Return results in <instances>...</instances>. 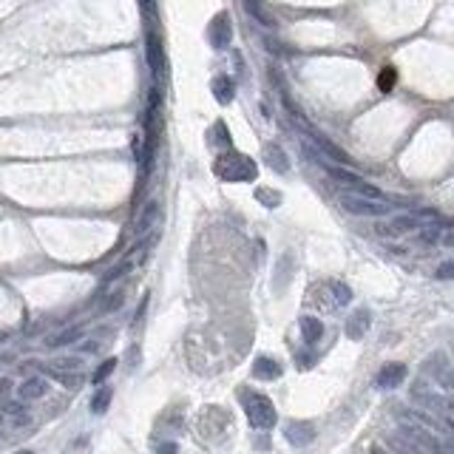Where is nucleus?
Listing matches in <instances>:
<instances>
[{"label":"nucleus","instance_id":"obj_2","mask_svg":"<svg viewBox=\"0 0 454 454\" xmlns=\"http://www.w3.org/2000/svg\"><path fill=\"white\" fill-rule=\"evenodd\" d=\"M213 174H216L219 179H225V182H253L258 168H256V162L250 156L238 154V151H227L213 162Z\"/></svg>","mask_w":454,"mask_h":454},{"label":"nucleus","instance_id":"obj_30","mask_svg":"<svg viewBox=\"0 0 454 454\" xmlns=\"http://www.w3.org/2000/svg\"><path fill=\"white\" fill-rule=\"evenodd\" d=\"M123 298H125V293H123V290L111 293V296L105 298V304H103V313H114V309H119V307H123Z\"/></svg>","mask_w":454,"mask_h":454},{"label":"nucleus","instance_id":"obj_19","mask_svg":"<svg viewBox=\"0 0 454 454\" xmlns=\"http://www.w3.org/2000/svg\"><path fill=\"white\" fill-rule=\"evenodd\" d=\"M386 446H389V451L392 454H423L420 448H415L409 440H406L403 435H398V429H395V432L386 437Z\"/></svg>","mask_w":454,"mask_h":454},{"label":"nucleus","instance_id":"obj_35","mask_svg":"<svg viewBox=\"0 0 454 454\" xmlns=\"http://www.w3.org/2000/svg\"><path fill=\"white\" fill-rule=\"evenodd\" d=\"M23 454H29V451H23Z\"/></svg>","mask_w":454,"mask_h":454},{"label":"nucleus","instance_id":"obj_16","mask_svg":"<svg viewBox=\"0 0 454 454\" xmlns=\"http://www.w3.org/2000/svg\"><path fill=\"white\" fill-rule=\"evenodd\" d=\"M265 159H267V165H270L276 174H287V171H290V159H287V154L276 145V142H267V145H265Z\"/></svg>","mask_w":454,"mask_h":454},{"label":"nucleus","instance_id":"obj_25","mask_svg":"<svg viewBox=\"0 0 454 454\" xmlns=\"http://www.w3.org/2000/svg\"><path fill=\"white\" fill-rule=\"evenodd\" d=\"M284 273L293 276V253H284L278 258V270H276V290H281L284 287Z\"/></svg>","mask_w":454,"mask_h":454},{"label":"nucleus","instance_id":"obj_23","mask_svg":"<svg viewBox=\"0 0 454 454\" xmlns=\"http://www.w3.org/2000/svg\"><path fill=\"white\" fill-rule=\"evenodd\" d=\"M245 9H247V12H250V14H253V17L261 23V26H267V29H273V26H276V20H273V17H270L265 9L258 6V0H245Z\"/></svg>","mask_w":454,"mask_h":454},{"label":"nucleus","instance_id":"obj_12","mask_svg":"<svg viewBox=\"0 0 454 454\" xmlns=\"http://www.w3.org/2000/svg\"><path fill=\"white\" fill-rule=\"evenodd\" d=\"M403 378H406V367L403 364H386L384 369L378 372L375 386L378 389H398L403 384Z\"/></svg>","mask_w":454,"mask_h":454},{"label":"nucleus","instance_id":"obj_22","mask_svg":"<svg viewBox=\"0 0 454 454\" xmlns=\"http://www.w3.org/2000/svg\"><path fill=\"white\" fill-rule=\"evenodd\" d=\"M80 338H83V327H68V329L60 332V336L49 338V347H65V344H74Z\"/></svg>","mask_w":454,"mask_h":454},{"label":"nucleus","instance_id":"obj_21","mask_svg":"<svg viewBox=\"0 0 454 454\" xmlns=\"http://www.w3.org/2000/svg\"><path fill=\"white\" fill-rule=\"evenodd\" d=\"M440 238H443V225H426V227H420L417 230V242L420 245H437L440 242Z\"/></svg>","mask_w":454,"mask_h":454},{"label":"nucleus","instance_id":"obj_32","mask_svg":"<svg viewBox=\"0 0 454 454\" xmlns=\"http://www.w3.org/2000/svg\"><path fill=\"white\" fill-rule=\"evenodd\" d=\"M179 448H176V443H159L156 446V454H176Z\"/></svg>","mask_w":454,"mask_h":454},{"label":"nucleus","instance_id":"obj_15","mask_svg":"<svg viewBox=\"0 0 454 454\" xmlns=\"http://www.w3.org/2000/svg\"><path fill=\"white\" fill-rule=\"evenodd\" d=\"M156 219H159V202H148L145 207H142L139 216H136V225H134L136 236H145L156 225Z\"/></svg>","mask_w":454,"mask_h":454},{"label":"nucleus","instance_id":"obj_24","mask_svg":"<svg viewBox=\"0 0 454 454\" xmlns=\"http://www.w3.org/2000/svg\"><path fill=\"white\" fill-rule=\"evenodd\" d=\"M329 293H332V298H336V304H341V307H347L352 301V290L344 281H329Z\"/></svg>","mask_w":454,"mask_h":454},{"label":"nucleus","instance_id":"obj_11","mask_svg":"<svg viewBox=\"0 0 454 454\" xmlns=\"http://www.w3.org/2000/svg\"><path fill=\"white\" fill-rule=\"evenodd\" d=\"M369 324H372V313H369V309H355V313L347 318V338L361 341L367 332H369Z\"/></svg>","mask_w":454,"mask_h":454},{"label":"nucleus","instance_id":"obj_1","mask_svg":"<svg viewBox=\"0 0 454 454\" xmlns=\"http://www.w3.org/2000/svg\"><path fill=\"white\" fill-rule=\"evenodd\" d=\"M412 400L420 406L423 412L437 417L440 423H446L454 432V400L448 395H440L435 389H429V384L420 378V380H415V384H412Z\"/></svg>","mask_w":454,"mask_h":454},{"label":"nucleus","instance_id":"obj_7","mask_svg":"<svg viewBox=\"0 0 454 454\" xmlns=\"http://www.w3.org/2000/svg\"><path fill=\"white\" fill-rule=\"evenodd\" d=\"M207 40H210V45H213L216 52H225L227 45H230V40H233V26H230V14H227V12H219L216 17L210 20Z\"/></svg>","mask_w":454,"mask_h":454},{"label":"nucleus","instance_id":"obj_20","mask_svg":"<svg viewBox=\"0 0 454 454\" xmlns=\"http://www.w3.org/2000/svg\"><path fill=\"white\" fill-rule=\"evenodd\" d=\"M111 398H114V392H111L108 386H100L97 395L91 398V412H94V415H105L108 406H111Z\"/></svg>","mask_w":454,"mask_h":454},{"label":"nucleus","instance_id":"obj_9","mask_svg":"<svg viewBox=\"0 0 454 454\" xmlns=\"http://www.w3.org/2000/svg\"><path fill=\"white\" fill-rule=\"evenodd\" d=\"M284 437H287V443H290V446L304 448V446H309V443L316 440V429L309 426V423L296 420V423H287V429H284Z\"/></svg>","mask_w":454,"mask_h":454},{"label":"nucleus","instance_id":"obj_34","mask_svg":"<svg viewBox=\"0 0 454 454\" xmlns=\"http://www.w3.org/2000/svg\"><path fill=\"white\" fill-rule=\"evenodd\" d=\"M83 352H97V344H94V341H88V344H83Z\"/></svg>","mask_w":454,"mask_h":454},{"label":"nucleus","instance_id":"obj_17","mask_svg":"<svg viewBox=\"0 0 454 454\" xmlns=\"http://www.w3.org/2000/svg\"><path fill=\"white\" fill-rule=\"evenodd\" d=\"M210 88H213V97H216L222 105H227V103H233V97H236V83L227 77V74H222V77H216L210 83Z\"/></svg>","mask_w":454,"mask_h":454},{"label":"nucleus","instance_id":"obj_18","mask_svg":"<svg viewBox=\"0 0 454 454\" xmlns=\"http://www.w3.org/2000/svg\"><path fill=\"white\" fill-rule=\"evenodd\" d=\"M301 336H304L307 344L321 341V336H324V324H321L316 316H304V318H301Z\"/></svg>","mask_w":454,"mask_h":454},{"label":"nucleus","instance_id":"obj_6","mask_svg":"<svg viewBox=\"0 0 454 454\" xmlns=\"http://www.w3.org/2000/svg\"><path fill=\"white\" fill-rule=\"evenodd\" d=\"M341 207L352 216H367V219H380L389 216L392 205L389 202H378V199H367V196H355V194H344L341 196Z\"/></svg>","mask_w":454,"mask_h":454},{"label":"nucleus","instance_id":"obj_29","mask_svg":"<svg viewBox=\"0 0 454 454\" xmlns=\"http://www.w3.org/2000/svg\"><path fill=\"white\" fill-rule=\"evenodd\" d=\"M395 80H398L395 68H384V71H380V77H378V88H380V91H392Z\"/></svg>","mask_w":454,"mask_h":454},{"label":"nucleus","instance_id":"obj_14","mask_svg":"<svg viewBox=\"0 0 454 454\" xmlns=\"http://www.w3.org/2000/svg\"><path fill=\"white\" fill-rule=\"evenodd\" d=\"M45 392H49V384H45V378H29V380H23V384L17 386V398H20V400H37V398H43Z\"/></svg>","mask_w":454,"mask_h":454},{"label":"nucleus","instance_id":"obj_10","mask_svg":"<svg viewBox=\"0 0 454 454\" xmlns=\"http://www.w3.org/2000/svg\"><path fill=\"white\" fill-rule=\"evenodd\" d=\"M145 52H148V65L154 71V77L162 80L165 77V52H162V43L154 32H148V40H145Z\"/></svg>","mask_w":454,"mask_h":454},{"label":"nucleus","instance_id":"obj_26","mask_svg":"<svg viewBox=\"0 0 454 454\" xmlns=\"http://www.w3.org/2000/svg\"><path fill=\"white\" fill-rule=\"evenodd\" d=\"M256 199L261 205H267V207H278L281 205V194H278V190H273V187H256Z\"/></svg>","mask_w":454,"mask_h":454},{"label":"nucleus","instance_id":"obj_31","mask_svg":"<svg viewBox=\"0 0 454 454\" xmlns=\"http://www.w3.org/2000/svg\"><path fill=\"white\" fill-rule=\"evenodd\" d=\"M435 276H437L440 281H451V278H454V261H443Z\"/></svg>","mask_w":454,"mask_h":454},{"label":"nucleus","instance_id":"obj_33","mask_svg":"<svg viewBox=\"0 0 454 454\" xmlns=\"http://www.w3.org/2000/svg\"><path fill=\"white\" fill-rule=\"evenodd\" d=\"M440 242H443V245H448V247H454V230H451V233H443Z\"/></svg>","mask_w":454,"mask_h":454},{"label":"nucleus","instance_id":"obj_5","mask_svg":"<svg viewBox=\"0 0 454 454\" xmlns=\"http://www.w3.org/2000/svg\"><path fill=\"white\" fill-rule=\"evenodd\" d=\"M435 216H437L435 210H417V213H406V216H395L392 222H380L375 230H378V236H403L409 230L426 227V222Z\"/></svg>","mask_w":454,"mask_h":454},{"label":"nucleus","instance_id":"obj_3","mask_svg":"<svg viewBox=\"0 0 454 454\" xmlns=\"http://www.w3.org/2000/svg\"><path fill=\"white\" fill-rule=\"evenodd\" d=\"M238 398H242L245 403V412H247V420L253 429H273L278 415H276V406L267 395H261V392H253V389H238Z\"/></svg>","mask_w":454,"mask_h":454},{"label":"nucleus","instance_id":"obj_8","mask_svg":"<svg viewBox=\"0 0 454 454\" xmlns=\"http://www.w3.org/2000/svg\"><path fill=\"white\" fill-rule=\"evenodd\" d=\"M423 372H426L429 378H435L440 386L454 389V375H451V369H448V361H446L443 352H435L432 358H429V361L423 364Z\"/></svg>","mask_w":454,"mask_h":454},{"label":"nucleus","instance_id":"obj_13","mask_svg":"<svg viewBox=\"0 0 454 454\" xmlns=\"http://www.w3.org/2000/svg\"><path fill=\"white\" fill-rule=\"evenodd\" d=\"M253 378H258V380H278L281 378V364L273 361V358H267V355H261V358H256V364H253Z\"/></svg>","mask_w":454,"mask_h":454},{"label":"nucleus","instance_id":"obj_28","mask_svg":"<svg viewBox=\"0 0 454 454\" xmlns=\"http://www.w3.org/2000/svg\"><path fill=\"white\" fill-rule=\"evenodd\" d=\"M114 369H116V361H114V358H108V361H103V364L97 367V372L91 375V380H94V384H103V380H105Z\"/></svg>","mask_w":454,"mask_h":454},{"label":"nucleus","instance_id":"obj_27","mask_svg":"<svg viewBox=\"0 0 454 454\" xmlns=\"http://www.w3.org/2000/svg\"><path fill=\"white\" fill-rule=\"evenodd\" d=\"M131 267H134L131 261H128V258H123V261H119L116 267H111V270L105 273V278H103V287H105V284H111V281H116V278H123V276H125Z\"/></svg>","mask_w":454,"mask_h":454},{"label":"nucleus","instance_id":"obj_4","mask_svg":"<svg viewBox=\"0 0 454 454\" xmlns=\"http://www.w3.org/2000/svg\"><path fill=\"white\" fill-rule=\"evenodd\" d=\"M398 435H403L415 448H420L423 454H451V446H446V440L440 435H435L432 429H426L420 423L412 420H400L398 423Z\"/></svg>","mask_w":454,"mask_h":454}]
</instances>
